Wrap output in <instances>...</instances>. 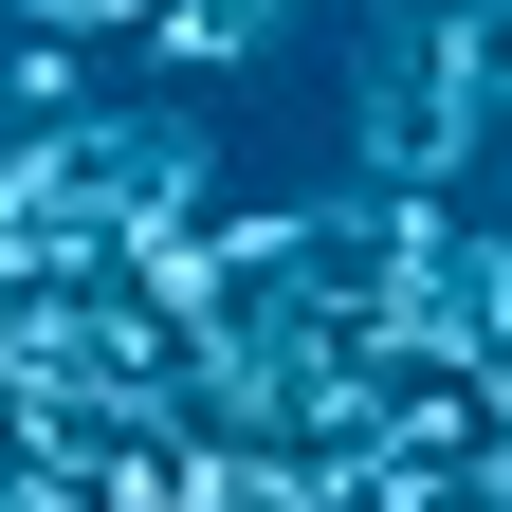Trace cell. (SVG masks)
<instances>
[{
	"mask_svg": "<svg viewBox=\"0 0 512 512\" xmlns=\"http://www.w3.org/2000/svg\"><path fill=\"white\" fill-rule=\"evenodd\" d=\"M293 37V0H147V74H238V55H275Z\"/></svg>",
	"mask_w": 512,
	"mask_h": 512,
	"instance_id": "2",
	"label": "cell"
},
{
	"mask_svg": "<svg viewBox=\"0 0 512 512\" xmlns=\"http://www.w3.org/2000/svg\"><path fill=\"white\" fill-rule=\"evenodd\" d=\"M476 165H494V128L439 92L403 37H366V74H348V183H384V202H476Z\"/></svg>",
	"mask_w": 512,
	"mask_h": 512,
	"instance_id": "1",
	"label": "cell"
}]
</instances>
